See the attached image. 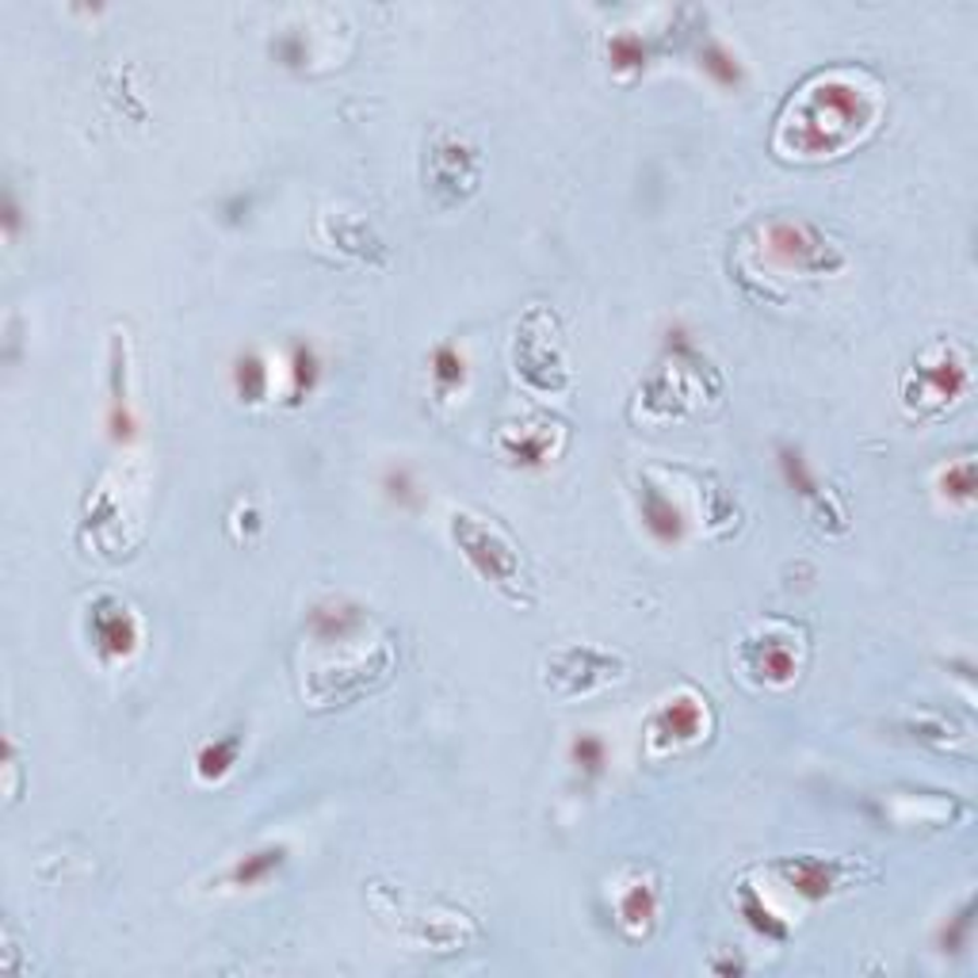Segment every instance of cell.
I'll use <instances>...</instances> for the list:
<instances>
[{
  "mask_svg": "<svg viewBox=\"0 0 978 978\" xmlns=\"http://www.w3.org/2000/svg\"><path fill=\"white\" fill-rule=\"evenodd\" d=\"M791 111H795V119H783L780 131H791V149H799L806 157L838 153L876 115V108L864 100L861 88L845 85V81H826L810 96H799V103H791Z\"/></svg>",
  "mask_w": 978,
  "mask_h": 978,
  "instance_id": "6da1fadb",
  "label": "cell"
},
{
  "mask_svg": "<svg viewBox=\"0 0 978 978\" xmlns=\"http://www.w3.org/2000/svg\"><path fill=\"white\" fill-rule=\"evenodd\" d=\"M451 532H455V540L462 543L470 562L494 581V585H509V581L517 578V570H520L517 555H512V547L494 532V528H485L482 520H474V517H455Z\"/></svg>",
  "mask_w": 978,
  "mask_h": 978,
  "instance_id": "7a4b0ae2",
  "label": "cell"
},
{
  "mask_svg": "<svg viewBox=\"0 0 978 978\" xmlns=\"http://www.w3.org/2000/svg\"><path fill=\"white\" fill-rule=\"evenodd\" d=\"M88 631H92V642L100 649V658L119 661L131 658L134 646H138V623H134L131 608L119 601H100L92 608V619H88Z\"/></svg>",
  "mask_w": 978,
  "mask_h": 978,
  "instance_id": "3957f363",
  "label": "cell"
},
{
  "mask_svg": "<svg viewBox=\"0 0 978 978\" xmlns=\"http://www.w3.org/2000/svg\"><path fill=\"white\" fill-rule=\"evenodd\" d=\"M768 252L780 257L788 268H799V272L830 268V260H826L830 242H822L806 222H776V226L768 230Z\"/></svg>",
  "mask_w": 978,
  "mask_h": 978,
  "instance_id": "277c9868",
  "label": "cell"
},
{
  "mask_svg": "<svg viewBox=\"0 0 978 978\" xmlns=\"http://www.w3.org/2000/svg\"><path fill=\"white\" fill-rule=\"evenodd\" d=\"M700 730H704V707H700L696 696H673L666 700V704L658 707V715H654V727H649V734H654V742H666V745H681V742H696Z\"/></svg>",
  "mask_w": 978,
  "mask_h": 978,
  "instance_id": "5b68a950",
  "label": "cell"
},
{
  "mask_svg": "<svg viewBox=\"0 0 978 978\" xmlns=\"http://www.w3.org/2000/svg\"><path fill=\"white\" fill-rule=\"evenodd\" d=\"M917 383L932 386V398L929 401H948L967 386V371H963L960 360H952L948 352H940L932 363H921L917 368Z\"/></svg>",
  "mask_w": 978,
  "mask_h": 978,
  "instance_id": "8992f818",
  "label": "cell"
},
{
  "mask_svg": "<svg viewBox=\"0 0 978 978\" xmlns=\"http://www.w3.org/2000/svg\"><path fill=\"white\" fill-rule=\"evenodd\" d=\"M642 520H646L649 535L658 543H681L684 535V517L677 512V505L669 497H661L658 490H646V502H642Z\"/></svg>",
  "mask_w": 978,
  "mask_h": 978,
  "instance_id": "52a82bcc",
  "label": "cell"
},
{
  "mask_svg": "<svg viewBox=\"0 0 978 978\" xmlns=\"http://www.w3.org/2000/svg\"><path fill=\"white\" fill-rule=\"evenodd\" d=\"M283 861H287V849H283V845L257 849V853L242 856V861H237L234 868L226 871V883L230 887H260L275 868H280Z\"/></svg>",
  "mask_w": 978,
  "mask_h": 978,
  "instance_id": "ba28073f",
  "label": "cell"
},
{
  "mask_svg": "<svg viewBox=\"0 0 978 978\" xmlns=\"http://www.w3.org/2000/svg\"><path fill=\"white\" fill-rule=\"evenodd\" d=\"M356 623H360V608H352V604H345V601L318 604V608L310 611V627H313V634H321V639H345Z\"/></svg>",
  "mask_w": 978,
  "mask_h": 978,
  "instance_id": "9c48e42d",
  "label": "cell"
},
{
  "mask_svg": "<svg viewBox=\"0 0 978 978\" xmlns=\"http://www.w3.org/2000/svg\"><path fill=\"white\" fill-rule=\"evenodd\" d=\"M234 386L242 394V401H264L268 386H272V371H268V363L257 352H245L234 363Z\"/></svg>",
  "mask_w": 978,
  "mask_h": 978,
  "instance_id": "30bf717a",
  "label": "cell"
},
{
  "mask_svg": "<svg viewBox=\"0 0 978 978\" xmlns=\"http://www.w3.org/2000/svg\"><path fill=\"white\" fill-rule=\"evenodd\" d=\"M318 352H313L310 345H295L290 348V360H287V398L290 401H302L306 394L313 391V383H318Z\"/></svg>",
  "mask_w": 978,
  "mask_h": 978,
  "instance_id": "8fae6325",
  "label": "cell"
},
{
  "mask_svg": "<svg viewBox=\"0 0 978 978\" xmlns=\"http://www.w3.org/2000/svg\"><path fill=\"white\" fill-rule=\"evenodd\" d=\"M783 876H788L791 887H799L806 899H822V894H830V887H833V864L795 861V864H783Z\"/></svg>",
  "mask_w": 978,
  "mask_h": 978,
  "instance_id": "7c38bea8",
  "label": "cell"
},
{
  "mask_svg": "<svg viewBox=\"0 0 978 978\" xmlns=\"http://www.w3.org/2000/svg\"><path fill=\"white\" fill-rule=\"evenodd\" d=\"M467 379V360H462L459 348L440 345L432 352V383H436V394H451L455 386H462Z\"/></svg>",
  "mask_w": 978,
  "mask_h": 978,
  "instance_id": "4fadbf2b",
  "label": "cell"
},
{
  "mask_svg": "<svg viewBox=\"0 0 978 978\" xmlns=\"http://www.w3.org/2000/svg\"><path fill=\"white\" fill-rule=\"evenodd\" d=\"M234 760H237V738H219V742H211L203 753H199L196 772L203 776V780H222V776L234 768Z\"/></svg>",
  "mask_w": 978,
  "mask_h": 978,
  "instance_id": "5bb4252c",
  "label": "cell"
},
{
  "mask_svg": "<svg viewBox=\"0 0 978 978\" xmlns=\"http://www.w3.org/2000/svg\"><path fill=\"white\" fill-rule=\"evenodd\" d=\"M570 757H573V765H578L581 772L596 776L604 768V760H608V745H604V738H596L593 730H585V734L573 738Z\"/></svg>",
  "mask_w": 978,
  "mask_h": 978,
  "instance_id": "9a60e30c",
  "label": "cell"
},
{
  "mask_svg": "<svg viewBox=\"0 0 978 978\" xmlns=\"http://www.w3.org/2000/svg\"><path fill=\"white\" fill-rule=\"evenodd\" d=\"M700 58H704V70L711 73V77L719 81V85H727V88H738V85H742V65H738V58L730 54L727 47L711 42V47H707Z\"/></svg>",
  "mask_w": 978,
  "mask_h": 978,
  "instance_id": "2e32d148",
  "label": "cell"
},
{
  "mask_svg": "<svg viewBox=\"0 0 978 978\" xmlns=\"http://www.w3.org/2000/svg\"><path fill=\"white\" fill-rule=\"evenodd\" d=\"M780 470H783V478H788L791 490H799V494H814V490H818L810 467H806V459L795 451V447H780Z\"/></svg>",
  "mask_w": 978,
  "mask_h": 978,
  "instance_id": "e0dca14e",
  "label": "cell"
},
{
  "mask_svg": "<svg viewBox=\"0 0 978 978\" xmlns=\"http://www.w3.org/2000/svg\"><path fill=\"white\" fill-rule=\"evenodd\" d=\"M654 891H649V883H631V891H627V902H623V921L631 925H642V921H654Z\"/></svg>",
  "mask_w": 978,
  "mask_h": 978,
  "instance_id": "ac0fdd59",
  "label": "cell"
},
{
  "mask_svg": "<svg viewBox=\"0 0 978 978\" xmlns=\"http://www.w3.org/2000/svg\"><path fill=\"white\" fill-rule=\"evenodd\" d=\"M608 54H611V62H616V65H639V62H642V50L634 47V39H627V35L611 39Z\"/></svg>",
  "mask_w": 978,
  "mask_h": 978,
  "instance_id": "d6986e66",
  "label": "cell"
}]
</instances>
